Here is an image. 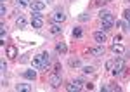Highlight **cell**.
<instances>
[{
	"label": "cell",
	"mask_w": 130,
	"mask_h": 92,
	"mask_svg": "<svg viewBox=\"0 0 130 92\" xmlns=\"http://www.w3.org/2000/svg\"><path fill=\"white\" fill-rule=\"evenodd\" d=\"M30 7L33 12H42V10L45 9V2H31Z\"/></svg>",
	"instance_id": "obj_8"
},
{
	"label": "cell",
	"mask_w": 130,
	"mask_h": 92,
	"mask_svg": "<svg viewBox=\"0 0 130 92\" xmlns=\"http://www.w3.org/2000/svg\"><path fill=\"white\" fill-rule=\"evenodd\" d=\"M70 66H80V59H70Z\"/></svg>",
	"instance_id": "obj_22"
},
{
	"label": "cell",
	"mask_w": 130,
	"mask_h": 92,
	"mask_svg": "<svg viewBox=\"0 0 130 92\" xmlns=\"http://www.w3.org/2000/svg\"><path fill=\"white\" fill-rule=\"evenodd\" d=\"M128 31H130V28H128Z\"/></svg>",
	"instance_id": "obj_31"
},
{
	"label": "cell",
	"mask_w": 130,
	"mask_h": 92,
	"mask_svg": "<svg viewBox=\"0 0 130 92\" xmlns=\"http://www.w3.org/2000/svg\"><path fill=\"white\" fill-rule=\"evenodd\" d=\"M49 66H50V54L42 52V70H49Z\"/></svg>",
	"instance_id": "obj_6"
},
{
	"label": "cell",
	"mask_w": 130,
	"mask_h": 92,
	"mask_svg": "<svg viewBox=\"0 0 130 92\" xmlns=\"http://www.w3.org/2000/svg\"><path fill=\"white\" fill-rule=\"evenodd\" d=\"M33 68L35 70H42V54L33 57Z\"/></svg>",
	"instance_id": "obj_10"
},
{
	"label": "cell",
	"mask_w": 130,
	"mask_h": 92,
	"mask_svg": "<svg viewBox=\"0 0 130 92\" xmlns=\"http://www.w3.org/2000/svg\"><path fill=\"white\" fill-rule=\"evenodd\" d=\"M56 51L59 52V54H66V52H68V47H66V43H62V42H59V43L56 45Z\"/></svg>",
	"instance_id": "obj_13"
},
{
	"label": "cell",
	"mask_w": 130,
	"mask_h": 92,
	"mask_svg": "<svg viewBox=\"0 0 130 92\" xmlns=\"http://www.w3.org/2000/svg\"><path fill=\"white\" fill-rule=\"evenodd\" d=\"M4 2H5V0H2V4H4Z\"/></svg>",
	"instance_id": "obj_30"
},
{
	"label": "cell",
	"mask_w": 130,
	"mask_h": 92,
	"mask_svg": "<svg viewBox=\"0 0 130 92\" xmlns=\"http://www.w3.org/2000/svg\"><path fill=\"white\" fill-rule=\"evenodd\" d=\"M0 14H2V16H5V4H2V5H0Z\"/></svg>",
	"instance_id": "obj_25"
},
{
	"label": "cell",
	"mask_w": 130,
	"mask_h": 92,
	"mask_svg": "<svg viewBox=\"0 0 130 92\" xmlns=\"http://www.w3.org/2000/svg\"><path fill=\"white\" fill-rule=\"evenodd\" d=\"M73 37H75V38H82V37H83V30H82V26L73 28Z\"/></svg>",
	"instance_id": "obj_14"
},
{
	"label": "cell",
	"mask_w": 130,
	"mask_h": 92,
	"mask_svg": "<svg viewBox=\"0 0 130 92\" xmlns=\"http://www.w3.org/2000/svg\"><path fill=\"white\" fill-rule=\"evenodd\" d=\"M102 90H104V92H108V90H113V87H109V85H104V87H102Z\"/></svg>",
	"instance_id": "obj_27"
},
{
	"label": "cell",
	"mask_w": 130,
	"mask_h": 92,
	"mask_svg": "<svg viewBox=\"0 0 130 92\" xmlns=\"http://www.w3.org/2000/svg\"><path fill=\"white\" fill-rule=\"evenodd\" d=\"M31 24H33V28H37V30H40L42 26H43V19H42V14H40V12H33Z\"/></svg>",
	"instance_id": "obj_3"
},
{
	"label": "cell",
	"mask_w": 130,
	"mask_h": 92,
	"mask_svg": "<svg viewBox=\"0 0 130 92\" xmlns=\"http://www.w3.org/2000/svg\"><path fill=\"white\" fill-rule=\"evenodd\" d=\"M90 54H92V56H95V57H101V56L104 54V45L99 43V45L92 47V49H90Z\"/></svg>",
	"instance_id": "obj_7"
},
{
	"label": "cell",
	"mask_w": 130,
	"mask_h": 92,
	"mask_svg": "<svg viewBox=\"0 0 130 92\" xmlns=\"http://www.w3.org/2000/svg\"><path fill=\"white\" fill-rule=\"evenodd\" d=\"M2 71H4V73L7 71V64H5V63H4V61H2Z\"/></svg>",
	"instance_id": "obj_28"
},
{
	"label": "cell",
	"mask_w": 130,
	"mask_h": 92,
	"mask_svg": "<svg viewBox=\"0 0 130 92\" xmlns=\"http://www.w3.org/2000/svg\"><path fill=\"white\" fill-rule=\"evenodd\" d=\"M123 71H125V61H123V57H120V59H116V61L113 63L111 73H113L115 76H118V75H121Z\"/></svg>",
	"instance_id": "obj_2"
},
{
	"label": "cell",
	"mask_w": 130,
	"mask_h": 92,
	"mask_svg": "<svg viewBox=\"0 0 130 92\" xmlns=\"http://www.w3.org/2000/svg\"><path fill=\"white\" fill-rule=\"evenodd\" d=\"M16 54H18L16 47H9V49H7V56H9V57H16Z\"/></svg>",
	"instance_id": "obj_18"
},
{
	"label": "cell",
	"mask_w": 130,
	"mask_h": 92,
	"mask_svg": "<svg viewBox=\"0 0 130 92\" xmlns=\"http://www.w3.org/2000/svg\"><path fill=\"white\" fill-rule=\"evenodd\" d=\"M83 73H85V75H92V73H94V68H92V66H85V68H83Z\"/></svg>",
	"instance_id": "obj_20"
},
{
	"label": "cell",
	"mask_w": 130,
	"mask_h": 92,
	"mask_svg": "<svg viewBox=\"0 0 130 92\" xmlns=\"http://www.w3.org/2000/svg\"><path fill=\"white\" fill-rule=\"evenodd\" d=\"M101 21H102V31H109L113 28V24H115V16L111 12H108L106 16L101 18Z\"/></svg>",
	"instance_id": "obj_1"
},
{
	"label": "cell",
	"mask_w": 130,
	"mask_h": 92,
	"mask_svg": "<svg viewBox=\"0 0 130 92\" xmlns=\"http://www.w3.org/2000/svg\"><path fill=\"white\" fill-rule=\"evenodd\" d=\"M78 18H80V21H87L89 19V14H80Z\"/></svg>",
	"instance_id": "obj_24"
},
{
	"label": "cell",
	"mask_w": 130,
	"mask_h": 92,
	"mask_svg": "<svg viewBox=\"0 0 130 92\" xmlns=\"http://www.w3.org/2000/svg\"><path fill=\"white\" fill-rule=\"evenodd\" d=\"M106 68H108V70H111V68H113V61L108 63V64H106Z\"/></svg>",
	"instance_id": "obj_29"
},
{
	"label": "cell",
	"mask_w": 130,
	"mask_h": 92,
	"mask_svg": "<svg viewBox=\"0 0 130 92\" xmlns=\"http://www.w3.org/2000/svg\"><path fill=\"white\" fill-rule=\"evenodd\" d=\"M16 26H18V28H19V30H23V28H24V26H26V19H24V18H23V16H19V18H18V19H16Z\"/></svg>",
	"instance_id": "obj_15"
},
{
	"label": "cell",
	"mask_w": 130,
	"mask_h": 92,
	"mask_svg": "<svg viewBox=\"0 0 130 92\" xmlns=\"http://www.w3.org/2000/svg\"><path fill=\"white\" fill-rule=\"evenodd\" d=\"M49 82H50V85H52L54 89H57V87H59V85H61V82H62V78H61V73L54 71V73H52V75H50Z\"/></svg>",
	"instance_id": "obj_4"
},
{
	"label": "cell",
	"mask_w": 130,
	"mask_h": 92,
	"mask_svg": "<svg viewBox=\"0 0 130 92\" xmlns=\"http://www.w3.org/2000/svg\"><path fill=\"white\" fill-rule=\"evenodd\" d=\"M123 18H125V21H128V23H130V9H127L125 12H123Z\"/></svg>",
	"instance_id": "obj_23"
},
{
	"label": "cell",
	"mask_w": 130,
	"mask_h": 92,
	"mask_svg": "<svg viewBox=\"0 0 130 92\" xmlns=\"http://www.w3.org/2000/svg\"><path fill=\"white\" fill-rule=\"evenodd\" d=\"M95 2V5H104L106 4V0H94Z\"/></svg>",
	"instance_id": "obj_26"
},
{
	"label": "cell",
	"mask_w": 130,
	"mask_h": 92,
	"mask_svg": "<svg viewBox=\"0 0 130 92\" xmlns=\"http://www.w3.org/2000/svg\"><path fill=\"white\" fill-rule=\"evenodd\" d=\"M111 51H113V52H123L125 49H123V45H121V43H116V42H115V43L111 45Z\"/></svg>",
	"instance_id": "obj_17"
},
{
	"label": "cell",
	"mask_w": 130,
	"mask_h": 92,
	"mask_svg": "<svg viewBox=\"0 0 130 92\" xmlns=\"http://www.w3.org/2000/svg\"><path fill=\"white\" fill-rule=\"evenodd\" d=\"M23 76L28 78V80H35V78H37V71H33V70H26V71L23 73Z\"/></svg>",
	"instance_id": "obj_12"
},
{
	"label": "cell",
	"mask_w": 130,
	"mask_h": 92,
	"mask_svg": "<svg viewBox=\"0 0 130 92\" xmlns=\"http://www.w3.org/2000/svg\"><path fill=\"white\" fill-rule=\"evenodd\" d=\"M94 40L97 43H104L106 42V31H95L94 33Z\"/></svg>",
	"instance_id": "obj_9"
},
{
	"label": "cell",
	"mask_w": 130,
	"mask_h": 92,
	"mask_svg": "<svg viewBox=\"0 0 130 92\" xmlns=\"http://www.w3.org/2000/svg\"><path fill=\"white\" fill-rule=\"evenodd\" d=\"M61 23H52V26H50V33L52 35H59L61 33Z\"/></svg>",
	"instance_id": "obj_11"
},
{
	"label": "cell",
	"mask_w": 130,
	"mask_h": 92,
	"mask_svg": "<svg viewBox=\"0 0 130 92\" xmlns=\"http://www.w3.org/2000/svg\"><path fill=\"white\" fill-rule=\"evenodd\" d=\"M5 33H7V28H5V24H0V37H2V40H4Z\"/></svg>",
	"instance_id": "obj_19"
},
{
	"label": "cell",
	"mask_w": 130,
	"mask_h": 92,
	"mask_svg": "<svg viewBox=\"0 0 130 92\" xmlns=\"http://www.w3.org/2000/svg\"><path fill=\"white\" fill-rule=\"evenodd\" d=\"M16 90H23V92H30L31 87L28 83H19V85H16Z\"/></svg>",
	"instance_id": "obj_16"
},
{
	"label": "cell",
	"mask_w": 130,
	"mask_h": 92,
	"mask_svg": "<svg viewBox=\"0 0 130 92\" xmlns=\"http://www.w3.org/2000/svg\"><path fill=\"white\" fill-rule=\"evenodd\" d=\"M64 19H66V16H64L62 10H56V12H52V16H50V21H52V23H62Z\"/></svg>",
	"instance_id": "obj_5"
},
{
	"label": "cell",
	"mask_w": 130,
	"mask_h": 92,
	"mask_svg": "<svg viewBox=\"0 0 130 92\" xmlns=\"http://www.w3.org/2000/svg\"><path fill=\"white\" fill-rule=\"evenodd\" d=\"M18 4H19L21 7H26V5H30L31 2H30V0H18Z\"/></svg>",
	"instance_id": "obj_21"
}]
</instances>
